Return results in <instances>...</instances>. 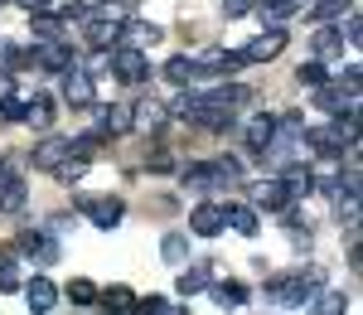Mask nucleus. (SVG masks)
<instances>
[{"instance_id": "7ed1b4c3", "label": "nucleus", "mask_w": 363, "mask_h": 315, "mask_svg": "<svg viewBox=\"0 0 363 315\" xmlns=\"http://www.w3.org/2000/svg\"><path fill=\"white\" fill-rule=\"evenodd\" d=\"M116 73V83H126V87H136L150 78V63H145V49H126V44H116L112 49V63H107Z\"/></svg>"}, {"instance_id": "2f4dec72", "label": "nucleus", "mask_w": 363, "mask_h": 315, "mask_svg": "<svg viewBox=\"0 0 363 315\" xmlns=\"http://www.w3.org/2000/svg\"><path fill=\"white\" fill-rule=\"evenodd\" d=\"M15 287H20V258L0 253V291H15Z\"/></svg>"}, {"instance_id": "4468645a", "label": "nucleus", "mask_w": 363, "mask_h": 315, "mask_svg": "<svg viewBox=\"0 0 363 315\" xmlns=\"http://www.w3.org/2000/svg\"><path fill=\"white\" fill-rule=\"evenodd\" d=\"M301 141H310V150L315 155H330V160H339L349 145H344V136H339V126H315V131H306Z\"/></svg>"}, {"instance_id": "4c0bfd02", "label": "nucleus", "mask_w": 363, "mask_h": 315, "mask_svg": "<svg viewBox=\"0 0 363 315\" xmlns=\"http://www.w3.org/2000/svg\"><path fill=\"white\" fill-rule=\"evenodd\" d=\"M58 25H63L58 15H44V10H34V34H39V39H58Z\"/></svg>"}, {"instance_id": "c9c22d12", "label": "nucleus", "mask_w": 363, "mask_h": 315, "mask_svg": "<svg viewBox=\"0 0 363 315\" xmlns=\"http://www.w3.org/2000/svg\"><path fill=\"white\" fill-rule=\"evenodd\" d=\"M344 10H349V0H320V5H315V10H310V15H315V20H320V25H330V20H339V15H344Z\"/></svg>"}, {"instance_id": "37998d69", "label": "nucleus", "mask_w": 363, "mask_h": 315, "mask_svg": "<svg viewBox=\"0 0 363 315\" xmlns=\"http://www.w3.org/2000/svg\"><path fill=\"white\" fill-rule=\"evenodd\" d=\"M0 97H15V78H10V68H0Z\"/></svg>"}, {"instance_id": "f3484780", "label": "nucleus", "mask_w": 363, "mask_h": 315, "mask_svg": "<svg viewBox=\"0 0 363 315\" xmlns=\"http://www.w3.org/2000/svg\"><path fill=\"white\" fill-rule=\"evenodd\" d=\"M131 116H136V102H112L102 112V131L107 136H131Z\"/></svg>"}, {"instance_id": "58836bf2", "label": "nucleus", "mask_w": 363, "mask_h": 315, "mask_svg": "<svg viewBox=\"0 0 363 315\" xmlns=\"http://www.w3.org/2000/svg\"><path fill=\"white\" fill-rule=\"evenodd\" d=\"M344 25H339V39H349V44H363V20L349 10V15H339Z\"/></svg>"}, {"instance_id": "b1692460", "label": "nucleus", "mask_w": 363, "mask_h": 315, "mask_svg": "<svg viewBox=\"0 0 363 315\" xmlns=\"http://www.w3.org/2000/svg\"><path fill=\"white\" fill-rule=\"evenodd\" d=\"M165 78H169L174 87H189V83H199V73H194V58H189V54H174V58L165 63Z\"/></svg>"}, {"instance_id": "2eb2a0df", "label": "nucleus", "mask_w": 363, "mask_h": 315, "mask_svg": "<svg viewBox=\"0 0 363 315\" xmlns=\"http://www.w3.org/2000/svg\"><path fill=\"white\" fill-rule=\"evenodd\" d=\"M29 204V184L25 179H20V175H0V214H20V209H25Z\"/></svg>"}, {"instance_id": "a878e982", "label": "nucleus", "mask_w": 363, "mask_h": 315, "mask_svg": "<svg viewBox=\"0 0 363 315\" xmlns=\"http://www.w3.org/2000/svg\"><path fill=\"white\" fill-rule=\"evenodd\" d=\"M301 5H306V0H257V15H262L267 25H281V20H286V15H296Z\"/></svg>"}, {"instance_id": "20e7f679", "label": "nucleus", "mask_w": 363, "mask_h": 315, "mask_svg": "<svg viewBox=\"0 0 363 315\" xmlns=\"http://www.w3.org/2000/svg\"><path fill=\"white\" fill-rule=\"evenodd\" d=\"M238 68H247L242 49H208L203 58H194L199 78H228V73H238Z\"/></svg>"}, {"instance_id": "f8f14e48", "label": "nucleus", "mask_w": 363, "mask_h": 315, "mask_svg": "<svg viewBox=\"0 0 363 315\" xmlns=\"http://www.w3.org/2000/svg\"><path fill=\"white\" fill-rule=\"evenodd\" d=\"M20 253H29V258L39 262V267H49V262H58V238L25 228V233H20Z\"/></svg>"}, {"instance_id": "a211bd4d", "label": "nucleus", "mask_w": 363, "mask_h": 315, "mask_svg": "<svg viewBox=\"0 0 363 315\" xmlns=\"http://www.w3.org/2000/svg\"><path fill=\"white\" fill-rule=\"evenodd\" d=\"M25 306L29 311H54L58 306V291L49 277H34V282H25Z\"/></svg>"}, {"instance_id": "473e14b6", "label": "nucleus", "mask_w": 363, "mask_h": 315, "mask_svg": "<svg viewBox=\"0 0 363 315\" xmlns=\"http://www.w3.org/2000/svg\"><path fill=\"white\" fill-rule=\"evenodd\" d=\"M160 253H165V262H184L189 258V238H184V233H165Z\"/></svg>"}, {"instance_id": "9d476101", "label": "nucleus", "mask_w": 363, "mask_h": 315, "mask_svg": "<svg viewBox=\"0 0 363 315\" xmlns=\"http://www.w3.org/2000/svg\"><path fill=\"white\" fill-rule=\"evenodd\" d=\"M272 136H277V116H272V112L247 116V126H242V141H247L252 155H262V150L272 145Z\"/></svg>"}, {"instance_id": "a18cd8bd", "label": "nucleus", "mask_w": 363, "mask_h": 315, "mask_svg": "<svg viewBox=\"0 0 363 315\" xmlns=\"http://www.w3.org/2000/svg\"><path fill=\"white\" fill-rule=\"evenodd\" d=\"M0 175H5V160H0Z\"/></svg>"}, {"instance_id": "e433bc0d", "label": "nucleus", "mask_w": 363, "mask_h": 315, "mask_svg": "<svg viewBox=\"0 0 363 315\" xmlns=\"http://www.w3.org/2000/svg\"><path fill=\"white\" fill-rule=\"evenodd\" d=\"M339 49H344V39H339V29H320V34H315V54H339Z\"/></svg>"}, {"instance_id": "7c9ffc66", "label": "nucleus", "mask_w": 363, "mask_h": 315, "mask_svg": "<svg viewBox=\"0 0 363 315\" xmlns=\"http://www.w3.org/2000/svg\"><path fill=\"white\" fill-rule=\"evenodd\" d=\"M68 301H73V306H97V287H92L87 277H73V282H68Z\"/></svg>"}, {"instance_id": "6ab92c4d", "label": "nucleus", "mask_w": 363, "mask_h": 315, "mask_svg": "<svg viewBox=\"0 0 363 315\" xmlns=\"http://www.w3.org/2000/svg\"><path fill=\"white\" fill-rule=\"evenodd\" d=\"M281 184H286V194H291V199H306V194H315V184H320V179H315L310 165H291V170L281 175Z\"/></svg>"}, {"instance_id": "0eeeda50", "label": "nucleus", "mask_w": 363, "mask_h": 315, "mask_svg": "<svg viewBox=\"0 0 363 315\" xmlns=\"http://www.w3.org/2000/svg\"><path fill=\"white\" fill-rule=\"evenodd\" d=\"M315 87H320V92H315V107H325V112H330V116H339V112H349V107H359V83H330V87H325V83H315Z\"/></svg>"}, {"instance_id": "f03ea898", "label": "nucleus", "mask_w": 363, "mask_h": 315, "mask_svg": "<svg viewBox=\"0 0 363 315\" xmlns=\"http://www.w3.org/2000/svg\"><path fill=\"white\" fill-rule=\"evenodd\" d=\"M73 204H78V214L92 219L97 228H116V223H121V214H126V204L116 199V194H78Z\"/></svg>"}, {"instance_id": "393cba45", "label": "nucleus", "mask_w": 363, "mask_h": 315, "mask_svg": "<svg viewBox=\"0 0 363 315\" xmlns=\"http://www.w3.org/2000/svg\"><path fill=\"white\" fill-rule=\"evenodd\" d=\"M63 155H68V141H39L34 145V170H54L58 160H63Z\"/></svg>"}, {"instance_id": "ddd939ff", "label": "nucleus", "mask_w": 363, "mask_h": 315, "mask_svg": "<svg viewBox=\"0 0 363 315\" xmlns=\"http://www.w3.org/2000/svg\"><path fill=\"white\" fill-rule=\"evenodd\" d=\"M116 44H126V49H150V44H160V25H145V20H121Z\"/></svg>"}, {"instance_id": "c03bdc74", "label": "nucleus", "mask_w": 363, "mask_h": 315, "mask_svg": "<svg viewBox=\"0 0 363 315\" xmlns=\"http://www.w3.org/2000/svg\"><path fill=\"white\" fill-rule=\"evenodd\" d=\"M15 5H20V10H29V15H34V10H44V5H49V0H15Z\"/></svg>"}, {"instance_id": "4be33fe9", "label": "nucleus", "mask_w": 363, "mask_h": 315, "mask_svg": "<svg viewBox=\"0 0 363 315\" xmlns=\"http://www.w3.org/2000/svg\"><path fill=\"white\" fill-rule=\"evenodd\" d=\"M208 102H218V107H228V112H238L242 102H252V87L242 83H223V87H213V92H203Z\"/></svg>"}, {"instance_id": "c85d7f7f", "label": "nucleus", "mask_w": 363, "mask_h": 315, "mask_svg": "<svg viewBox=\"0 0 363 315\" xmlns=\"http://www.w3.org/2000/svg\"><path fill=\"white\" fill-rule=\"evenodd\" d=\"M97 301H102L107 311H131V301H136V291H131V287H121V282H116V287L97 291Z\"/></svg>"}, {"instance_id": "412c9836", "label": "nucleus", "mask_w": 363, "mask_h": 315, "mask_svg": "<svg viewBox=\"0 0 363 315\" xmlns=\"http://www.w3.org/2000/svg\"><path fill=\"white\" fill-rule=\"evenodd\" d=\"M208 296H213V306H223V311H238V306H247L252 291L242 287V282H218V287H203Z\"/></svg>"}, {"instance_id": "f257e3e1", "label": "nucleus", "mask_w": 363, "mask_h": 315, "mask_svg": "<svg viewBox=\"0 0 363 315\" xmlns=\"http://www.w3.org/2000/svg\"><path fill=\"white\" fill-rule=\"evenodd\" d=\"M320 287H325V267L291 272V277H272V282H267V301H272V306H310V296Z\"/></svg>"}, {"instance_id": "39448f33", "label": "nucleus", "mask_w": 363, "mask_h": 315, "mask_svg": "<svg viewBox=\"0 0 363 315\" xmlns=\"http://www.w3.org/2000/svg\"><path fill=\"white\" fill-rule=\"evenodd\" d=\"M116 34H121V15H112V5H102L83 29V39L92 49H116Z\"/></svg>"}, {"instance_id": "72a5a7b5", "label": "nucleus", "mask_w": 363, "mask_h": 315, "mask_svg": "<svg viewBox=\"0 0 363 315\" xmlns=\"http://www.w3.org/2000/svg\"><path fill=\"white\" fill-rule=\"evenodd\" d=\"M310 306H315L320 315H339V311H344V296H339V291H315Z\"/></svg>"}, {"instance_id": "ea45409f", "label": "nucleus", "mask_w": 363, "mask_h": 315, "mask_svg": "<svg viewBox=\"0 0 363 315\" xmlns=\"http://www.w3.org/2000/svg\"><path fill=\"white\" fill-rule=\"evenodd\" d=\"M296 78H301L306 87L325 83V63H320V58H310V63H301V68H296Z\"/></svg>"}, {"instance_id": "aec40b11", "label": "nucleus", "mask_w": 363, "mask_h": 315, "mask_svg": "<svg viewBox=\"0 0 363 315\" xmlns=\"http://www.w3.org/2000/svg\"><path fill=\"white\" fill-rule=\"evenodd\" d=\"M252 199H257V209H286L291 194H286L281 179H257V184H252Z\"/></svg>"}, {"instance_id": "bb28decb", "label": "nucleus", "mask_w": 363, "mask_h": 315, "mask_svg": "<svg viewBox=\"0 0 363 315\" xmlns=\"http://www.w3.org/2000/svg\"><path fill=\"white\" fill-rule=\"evenodd\" d=\"M165 126V107L160 102H145V107H136V116H131V131H160Z\"/></svg>"}, {"instance_id": "dca6fc26", "label": "nucleus", "mask_w": 363, "mask_h": 315, "mask_svg": "<svg viewBox=\"0 0 363 315\" xmlns=\"http://www.w3.org/2000/svg\"><path fill=\"white\" fill-rule=\"evenodd\" d=\"M189 233H199V238H218V233H223V209H218V204H199L194 214H189Z\"/></svg>"}, {"instance_id": "c756f323", "label": "nucleus", "mask_w": 363, "mask_h": 315, "mask_svg": "<svg viewBox=\"0 0 363 315\" xmlns=\"http://www.w3.org/2000/svg\"><path fill=\"white\" fill-rule=\"evenodd\" d=\"M213 179H218V184H238V179H242V160H238V155H218V160H213Z\"/></svg>"}, {"instance_id": "a19ab883", "label": "nucleus", "mask_w": 363, "mask_h": 315, "mask_svg": "<svg viewBox=\"0 0 363 315\" xmlns=\"http://www.w3.org/2000/svg\"><path fill=\"white\" fill-rule=\"evenodd\" d=\"M184 184H194V189H203V184H218V179H213V165H189V170H184Z\"/></svg>"}, {"instance_id": "79ce46f5", "label": "nucleus", "mask_w": 363, "mask_h": 315, "mask_svg": "<svg viewBox=\"0 0 363 315\" xmlns=\"http://www.w3.org/2000/svg\"><path fill=\"white\" fill-rule=\"evenodd\" d=\"M247 5H252V0H223V10H228V20H238V15H247Z\"/></svg>"}, {"instance_id": "423d86ee", "label": "nucleus", "mask_w": 363, "mask_h": 315, "mask_svg": "<svg viewBox=\"0 0 363 315\" xmlns=\"http://www.w3.org/2000/svg\"><path fill=\"white\" fill-rule=\"evenodd\" d=\"M63 102H73V107H92L97 102V83H92V73L87 68H63Z\"/></svg>"}, {"instance_id": "9b49d317", "label": "nucleus", "mask_w": 363, "mask_h": 315, "mask_svg": "<svg viewBox=\"0 0 363 315\" xmlns=\"http://www.w3.org/2000/svg\"><path fill=\"white\" fill-rule=\"evenodd\" d=\"M34 63H39L44 73H63V68H73V49H68L63 39H44V44L34 49Z\"/></svg>"}, {"instance_id": "5701e85b", "label": "nucleus", "mask_w": 363, "mask_h": 315, "mask_svg": "<svg viewBox=\"0 0 363 315\" xmlns=\"http://www.w3.org/2000/svg\"><path fill=\"white\" fill-rule=\"evenodd\" d=\"M223 223H233L242 238H257V228H262V219H257V209H252V204H233V209L223 214Z\"/></svg>"}, {"instance_id": "6e6552de", "label": "nucleus", "mask_w": 363, "mask_h": 315, "mask_svg": "<svg viewBox=\"0 0 363 315\" xmlns=\"http://www.w3.org/2000/svg\"><path fill=\"white\" fill-rule=\"evenodd\" d=\"M281 49H286V29H262L257 39L242 44V58H247V63H272Z\"/></svg>"}, {"instance_id": "1a4fd4ad", "label": "nucleus", "mask_w": 363, "mask_h": 315, "mask_svg": "<svg viewBox=\"0 0 363 315\" xmlns=\"http://www.w3.org/2000/svg\"><path fill=\"white\" fill-rule=\"evenodd\" d=\"M20 121H25L29 131H49L54 126V97H44V92H34L20 102Z\"/></svg>"}, {"instance_id": "f704fd0d", "label": "nucleus", "mask_w": 363, "mask_h": 315, "mask_svg": "<svg viewBox=\"0 0 363 315\" xmlns=\"http://www.w3.org/2000/svg\"><path fill=\"white\" fill-rule=\"evenodd\" d=\"M131 311H140V315H165V311H174L165 296H136L131 301Z\"/></svg>"}, {"instance_id": "cd10ccee", "label": "nucleus", "mask_w": 363, "mask_h": 315, "mask_svg": "<svg viewBox=\"0 0 363 315\" xmlns=\"http://www.w3.org/2000/svg\"><path fill=\"white\" fill-rule=\"evenodd\" d=\"M203 287H208V267H203V262H194V267L179 272V296H199Z\"/></svg>"}]
</instances>
